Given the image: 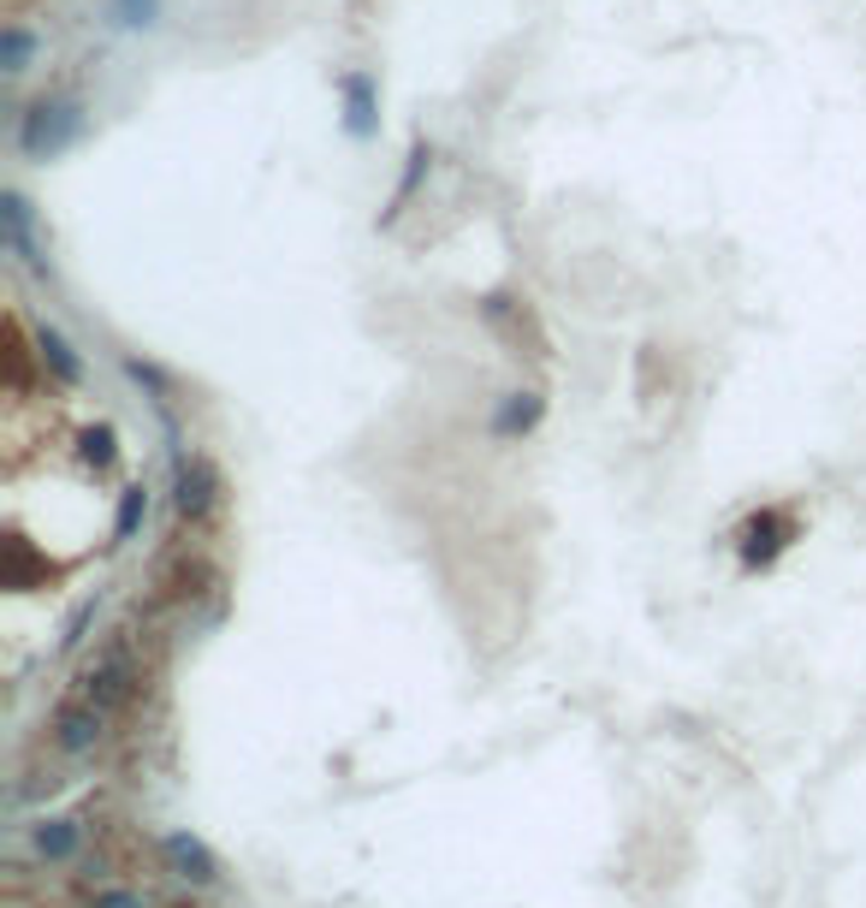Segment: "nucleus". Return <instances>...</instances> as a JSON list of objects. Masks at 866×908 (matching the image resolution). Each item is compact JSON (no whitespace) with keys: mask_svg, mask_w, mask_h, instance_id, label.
Instances as JSON below:
<instances>
[{"mask_svg":"<svg viewBox=\"0 0 866 908\" xmlns=\"http://www.w3.org/2000/svg\"><path fill=\"white\" fill-rule=\"evenodd\" d=\"M83 137V108L78 101H37V108L24 113V125H19V149L30 161H54L60 149H72Z\"/></svg>","mask_w":866,"mask_h":908,"instance_id":"obj_1","label":"nucleus"},{"mask_svg":"<svg viewBox=\"0 0 866 908\" xmlns=\"http://www.w3.org/2000/svg\"><path fill=\"white\" fill-rule=\"evenodd\" d=\"M742 564L748 571H759V564H772L777 553H784V541H789V523L777 517V511H759V517H748L742 523Z\"/></svg>","mask_w":866,"mask_h":908,"instance_id":"obj_5","label":"nucleus"},{"mask_svg":"<svg viewBox=\"0 0 866 908\" xmlns=\"http://www.w3.org/2000/svg\"><path fill=\"white\" fill-rule=\"evenodd\" d=\"M541 416H546V398H541V392H505V398H499V410H493V434H499V440L534 434V427H541Z\"/></svg>","mask_w":866,"mask_h":908,"instance_id":"obj_8","label":"nucleus"},{"mask_svg":"<svg viewBox=\"0 0 866 908\" xmlns=\"http://www.w3.org/2000/svg\"><path fill=\"white\" fill-rule=\"evenodd\" d=\"M143 517H149V493H143V487H125V500H119V528H113V535H119V541H131L137 528H143Z\"/></svg>","mask_w":866,"mask_h":908,"instance_id":"obj_12","label":"nucleus"},{"mask_svg":"<svg viewBox=\"0 0 866 908\" xmlns=\"http://www.w3.org/2000/svg\"><path fill=\"white\" fill-rule=\"evenodd\" d=\"M0 244H7L12 255H24L30 273H48L37 238H30V202H24L19 191H0Z\"/></svg>","mask_w":866,"mask_h":908,"instance_id":"obj_4","label":"nucleus"},{"mask_svg":"<svg viewBox=\"0 0 866 908\" xmlns=\"http://www.w3.org/2000/svg\"><path fill=\"white\" fill-rule=\"evenodd\" d=\"M125 374H131V381H137V386H149V398H154V404H161V410H167V374H161V369H154V363H149V356H125Z\"/></svg>","mask_w":866,"mask_h":908,"instance_id":"obj_13","label":"nucleus"},{"mask_svg":"<svg viewBox=\"0 0 866 908\" xmlns=\"http://www.w3.org/2000/svg\"><path fill=\"white\" fill-rule=\"evenodd\" d=\"M54 730H60V748L66 754H83V748H95V736H101V707L90 695H72L60 707V718H54Z\"/></svg>","mask_w":866,"mask_h":908,"instance_id":"obj_6","label":"nucleus"},{"mask_svg":"<svg viewBox=\"0 0 866 908\" xmlns=\"http://www.w3.org/2000/svg\"><path fill=\"white\" fill-rule=\"evenodd\" d=\"M339 101H344V137H351V143H369L380 131V83L369 72H344Z\"/></svg>","mask_w":866,"mask_h":908,"instance_id":"obj_3","label":"nucleus"},{"mask_svg":"<svg viewBox=\"0 0 866 908\" xmlns=\"http://www.w3.org/2000/svg\"><path fill=\"white\" fill-rule=\"evenodd\" d=\"M37 356H42V369H54L60 386H78V381H83V363H78V351L66 345V333L42 327V333H37Z\"/></svg>","mask_w":866,"mask_h":908,"instance_id":"obj_9","label":"nucleus"},{"mask_svg":"<svg viewBox=\"0 0 866 908\" xmlns=\"http://www.w3.org/2000/svg\"><path fill=\"white\" fill-rule=\"evenodd\" d=\"M30 54H37V37H30L24 24H7V30H0V72H7V78H19L24 65H30Z\"/></svg>","mask_w":866,"mask_h":908,"instance_id":"obj_10","label":"nucleus"},{"mask_svg":"<svg viewBox=\"0 0 866 908\" xmlns=\"http://www.w3.org/2000/svg\"><path fill=\"white\" fill-rule=\"evenodd\" d=\"M172 505H179L184 523H202L208 511L220 505V470L208 464V457H179V482H172Z\"/></svg>","mask_w":866,"mask_h":908,"instance_id":"obj_2","label":"nucleus"},{"mask_svg":"<svg viewBox=\"0 0 866 908\" xmlns=\"http://www.w3.org/2000/svg\"><path fill=\"white\" fill-rule=\"evenodd\" d=\"M427 167H433V143L427 137H415L410 143V155H404V173H397V184H392V202H386V214H380V226H392L397 214L415 202V191H422V179H427Z\"/></svg>","mask_w":866,"mask_h":908,"instance_id":"obj_7","label":"nucleus"},{"mask_svg":"<svg viewBox=\"0 0 866 908\" xmlns=\"http://www.w3.org/2000/svg\"><path fill=\"white\" fill-rule=\"evenodd\" d=\"M167 855L179 867H190V879H214V861H208L202 844H190V837H167Z\"/></svg>","mask_w":866,"mask_h":908,"instance_id":"obj_11","label":"nucleus"}]
</instances>
